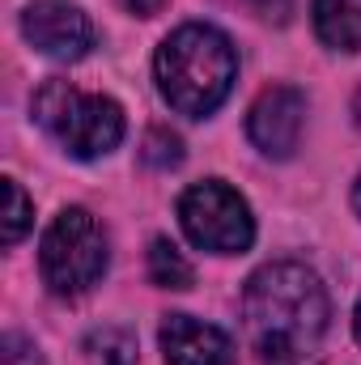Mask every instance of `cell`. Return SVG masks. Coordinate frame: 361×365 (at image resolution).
Returning <instances> with one entry per match:
<instances>
[{
	"instance_id": "1",
	"label": "cell",
	"mask_w": 361,
	"mask_h": 365,
	"mask_svg": "<svg viewBox=\"0 0 361 365\" xmlns=\"http://www.w3.org/2000/svg\"><path fill=\"white\" fill-rule=\"evenodd\" d=\"M243 323L260 365H315L327 336V289L298 259L264 264L243 289Z\"/></svg>"
},
{
	"instance_id": "2",
	"label": "cell",
	"mask_w": 361,
	"mask_h": 365,
	"mask_svg": "<svg viewBox=\"0 0 361 365\" xmlns=\"http://www.w3.org/2000/svg\"><path fill=\"white\" fill-rule=\"evenodd\" d=\"M153 73H158L162 98H166L179 115L204 119V115H213V110L230 98V90H234L238 51H234V43H230L217 26L187 21V26H179V30L158 47Z\"/></svg>"
},
{
	"instance_id": "3",
	"label": "cell",
	"mask_w": 361,
	"mask_h": 365,
	"mask_svg": "<svg viewBox=\"0 0 361 365\" xmlns=\"http://www.w3.org/2000/svg\"><path fill=\"white\" fill-rule=\"evenodd\" d=\"M34 119L64 153H73L81 162L106 158L123 140L119 102L102 98V93H86L68 81H47L34 93Z\"/></svg>"
},
{
	"instance_id": "4",
	"label": "cell",
	"mask_w": 361,
	"mask_h": 365,
	"mask_svg": "<svg viewBox=\"0 0 361 365\" xmlns=\"http://www.w3.org/2000/svg\"><path fill=\"white\" fill-rule=\"evenodd\" d=\"M106 234L86 208H64L39 242V272L56 297L90 293L106 272Z\"/></svg>"
},
{
	"instance_id": "5",
	"label": "cell",
	"mask_w": 361,
	"mask_h": 365,
	"mask_svg": "<svg viewBox=\"0 0 361 365\" xmlns=\"http://www.w3.org/2000/svg\"><path fill=\"white\" fill-rule=\"evenodd\" d=\"M179 225L191 247L213 255H243L255 242V217L247 200L221 179L191 182L179 195Z\"/></svg>"
},
{
	"instance_id": "6",
	"label": "cell",
	"mask_w": 361,
	"mask_h": 365,
	"mask_svg": "<svg viewBox=\"0 0 361 365\" xmlns=\"http://www.w3.org/2000/svg\"><path fill=\"white\" fill-rule=\"evenodd\" d=\"M21 34L26 43L47 56V60H60V64H73L81 60L93 47V26L90 17L68 4V0H34L26 13H21Z\"/></svg>"
},
{
	"instance_id": "7",
	"label": "cell",
	"mask_w": 361,
	"mask_h": 365,
	"mask_svg": "<svg viewBox=\"0 0 361 365\" xmlns=\"http://www.w3.org/2000/svg\"><path fill=\"white\" fill-rule=\"evenodd\" d=\"M302 123H306V98L293 86H268L251 102L247 115V136L260 153L268 158H289L302 140Z\"/></svg>"
},
{
	"instance_id": "8",
	"label": "cell",
	"mask_w": 361,
	"mask_h": 365,
	"mask_svg": "<svg viewBox=\"0 0 361 365\" xmlns=\"http://www.w3.org/2000/svg\"><path fill=\"white\" fill-rule=\"evenodd\" d=\"M162 357L166 365H234V340L213 323L171 314L162 323Z\"/></svg>"
},
{
	"instance_id": "9",
	"label": "cell",
	"mask_w": 361,
	"mask_h": 365,
	"mask_svg": "<svg viewBox=\"0 0 361 365\" xmlns=\"http://www.w3.org/2000/svg\"><path fill=\"white\" fill-rule=\"evenodd\" d=\"M315 34L332 51H361V0H315Z\"/></svg>"
},
{
	"instance_id": "10",
	"label": "cell",
	"mask_w": 361,
	"mask_h": 365,
	"mask_svg": "<svg viewBox=\"0 0 361 365\" xmlns=\"http://www.w3.org/2000/svg\"><path fill=\"white\" fill-rule=\"evenodd\" d=\"M81 353L90 365H136V336L123 327H93Z\"/></svg>"
},
{
	"instance_id": "11",
	"label": "cell",
	"mask_w": 361,
	"mask_h": 365,
	"mask_svg": "<svg viewBox=\"0 0 361 365\" xmlns=\"http://www.w3.org/2000/svg\"><path fill=\"white\" fill-rule=\"evenodd\" d=\"M149 280L158 289H191V264L183 259V251L171 242V238H153L149 242Z\"/></svg>"
},
{
	"instance_id": "12",
	"label": "cell",
	"mask_w": 361,
	"mask_h": 365,
	"mask_svg": "<svg viewBox=\"0 0 361 365\" xmlns=\"http://www.w3.org/2000/svg\"><path fill=\"white\" fill-rule=\"evenodd\" d=\"M4 200H9V208H4V247H17L21 238H26V230H30V200H26V191L17 187L13 179H4Z\"/></svg>"
},
{
	"instance_id": "13",
	"label": "cell",
	"mask_w": 361,
	"mask_h": 365,
	"mask_svg": "<svg viewBox=\"0 0 361 365\" xmlns=\"http://www.w3.org/2000/svg\"><path fill=\"white\" fill-rule=\"evenodd\" d=\"M153 170H171V166H179L183 162V140L175 132H166V128H153L149 132V140H145V153H141Z\"/></svg>"
},
{
	"instance_id": "14",
	"label": "cell",
	"mask_w": 361,
	"mask_h": 365,
	"mask_svg": "<svg viewBox=\"0 0 361 365\" xmlns=\"http://www.w3.org/2000/svg\"><path fill=\"white\" fill-rule=\"evenodd\" d=\"M0 365H43V357H39V349H34L30 336L9 331V336L0 340Z\"/></svg>"
},
{
	"instance_id": "15",
	"label": "cell",
	"mask_w": 361,
	"mask_h": 365,
	"mask_svg": "<svg viewBox=\"0 0 361 365\" xmlns=\"http://www.w3.org/2000/svg\"><path fill=\"white\" fill-rule=\"evenodd\" d=\"M247 4H251V13H260L264 21H285L289 9H293V0H247Z\"/></svg>"
},
{
	"instance_id": "16",
	"label": "cell",
	"mask_w": 361,
	"mask_h": 365,
	"mask_svg": "<svg viewBox=\"0 0 361 365\" xmlns=\"http://www.w3.org/2000/svg\"><path fill=\"white\" fill-rule=\"evenodd\" d=\"M123 4H128V9H132L136 17H153V13H158V9H162L166 0H123Z\"/></svg>"
},
{
	"instance_id": "17",
	"label": "cell",
	"mask_w": 361,
	"mask_h": 365,
	"mask_svg": "<svg viewBox=\"0 0 361 365\" xmlns=\"http://www.w3.org/2000/svg\"><path fill=\"white\" fill-rule=\"evenodd\" d=\"M353 208H357V217H361V175H357V182H353Z\"/></svg>"
},
{
	"instance_id": "18",
	"label": "cell",
	"mask_w": 361,
	"mask_h": 365,
	"mask_svg": "<svg viewBox=\"0 0 361 365\" xmlns=\"http://www.w3.org/2000/svg\"><path fill=\"white\" fill-rule=\"evenodd\" d=\"M353 331H357V340H361V302H357V310H353Z\"/></svg>"
},
{
	"instance_id": "19",
	"label": "cell",
	"mask_w": 361,
	"mask_h": 365,
	"mask_svg": "<svg viewBox=\"0 0 361 365\" xmlns=\"http://www.w3.org/2000/svg\"><path fill=\"white\" fill-rule=\"evenodd\" d=\"M353 115H357V123H361V90H357V98H353Z\"/></svg>"
}]
</instances>
